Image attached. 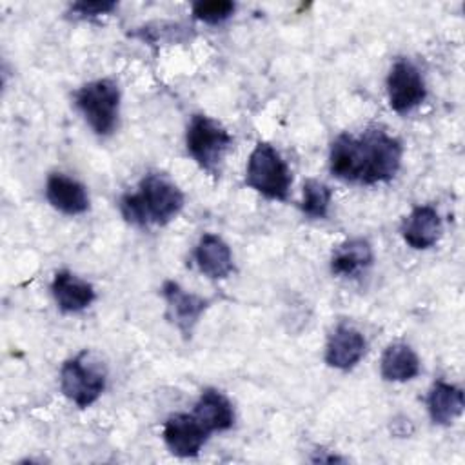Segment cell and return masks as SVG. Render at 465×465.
Returning a JSON list of instances; mask_svg holds the SVG:
<instances>
[{
  "mask_svg": "<svg viewBox=\"0 0 465 465\" xmlns=\"http://www.w3.org/2000/svg\"><path fill=\"white\" fill-rule=\"evenodd\" d=\"M401 142L383 129L372 127L361 134H338L329 151V171L347 183L374 185L391 182L400 171Z\"/></svg>",
  "mask_w": 465,
  "mask_h": 465,
  "instance_id": "obj_1",
  "label": "cell"
},
{
  "mask_svg": "<svg viewBox=\"0 0 465 465\" xmlns=\"http://www.w3.org/2000/svg\"><path fill=\"white\" fill-rule=\"evenodd\" d=\"M183 207V193L162 173H147L136 193H125L120 198L122 216L138 227L165 225L180 214Z\"/></svg>",
  "mask_w": 465,
  "mask_h": 465,
  "instance_id": "obj_2",
  "label": "cell"
},
{
  "mask_svg": "<svg viewBox=\"0 0 465 465\" xmlns=\"http://www.w3.org/2000/svg\"><path fill=\"white\" fill-rule=\"evenodd\" d=\"M231 145L232 136L220 122L207 114H193L185 131V147L202 171L220 176L223 158Z\"/></svg>",
  "mask_w": 465,
  "mask_h": 465,
  "instance_id": "obj_3",
  "label": "cell"
},
{
  "mask_svg": "<svg viewBox=\"0 0 465 465\" xmlns=\"http://www.w3.org/2000/svg\"><path fill=\"white\" fill-rule=\"evenodd\" d=\"M292 174L282 154L267 142H258L245 165V185L269 200L285 202Z\"/></svg>",
  "mask_w": 465,
  "mask_h": 465,
  "instance_id": "obj_4",
  "label": "cell"
},
{
  "mask_svg": "<svg viewBox=\"0 0 465 465\" xmlns=\"http://www.w3.org/2000/svg\"><path fill=\"white\" fill-rule=\"evenodd\" d=\"M105 365L89 351L69 358L60 369V389L64 396L80 409L91 407L105 391Z\"/></svg>",
  "mask_w": 465,
  "mask_h": 465,
  "instance_id": "obj_5",
  "label": "cell"
},
{
  "mask_svg": "<svg viewBox=\"0 0 465 465\" xmlns=\"http://www.w3.org/2000/svg\"><path fill=\"white\" fill-rule=\"evenodd\" d=\"M74 105L98 136H109L118 122L120 89L111 78H98L74 93Z\"/></svg>",
  "mask_w": 465,
  "mask_h": 465,
  "instance_id": "obj_6",
  "label": "cell"
},
{
  "mask_svg": "<svg viewBox=\"0 0 465 465\" xmlns=\"http://www.w3.org/2000/svg\"><path fill=\"white\" fill-rule=\"evenodd\" d=\"M387 96L392 111L405 114L418 107L425 96L427 87L420 69L407 58H398L387 74Z\"/></svg>",
  "mask_w": 465,
  "mask_h": 465,
  "instance_id": "obj_7",
  "label": "cell"
},
{
  "mask_svg": "<svg viewBox=\"0 0 465 465\" xmlns=\"http://www.w3.org/2000/svg\"><path fill=\"white\" fill-rule=\"evenodd\" d=\"M162 296L165 300L167 320L182 332L183 338H191L202 314L209 307V300L194 292L185 291L180 283L167 280L162 285Z\"/></svg>",
  "mask_w": 465,
  "mask_h": 465,
  "instance_id": "obj_8",
  "label": "cell"
},
{
  "mask_svg": "<svg viewBox=\"0 0 465 465\" xmlns=\"http://www.w3.org/2000/svg\"><path fill=\"white\" fill-rule=\"evenodd\" d=\"M209 430L196 420L194 414L178 412L165 420L162 438L167 449L178 458L198 456L209 438Z\"/></svg>",
  "mask_w": 465,
  "mask_h": 465,
  "instance_id": "obj_9",
  "label": "cell"
},
{
  "mask_svg": "<svg viewBox=\"0 0 465 465\" xmlns=\"http://www.w3.org/2000/svg\"><path fill=\"white\" fill-rule=\"evenodd\" d=\"M367 352V340L351 323H338L329 334L325 345V361L329 367L338 371L354 369Z\"/></svg>",
  "mask_w": 465,
  "mask_h": 465,
  "instance_id": "obj_10",
  "label": "cell"
},
{
  "mask_svg": "<svg viewBox=\"0 0 465 465\" xmlns=\"http://www.w3.org/2000/svg\"><path fill=\"white\" fill-rule=\"evenodd\" d=\"M401 236L412 249L425 251L441 236V218L432 205H416L401 223Z\"/></svg>",
  "mask_w": 465,
  "mask_h": 465,
  "instance_id": "obj_11",
  "label": "cell"
},
{
  "mask_svg": "<svg viewBox=\"0 0 465 465\" xmlns=\"http://www.w3.org/2000/svg\"><path fill=\"white\" fill-rule=\"evenodd\" d=\"M194 262L200 272L211 280H225L234 272L231 247L223 238L213 232H205L198 240L194 247Z\"/></svg>",
  "mask_w": 465,
  "mask_h": 465,
  "instance_id": "obj_12",
  "label": "cell"
},
{
  "mask_svg": "<svg viewBox=\"0 0 465 465\" xmlns=\"http://www.w3.org/2000/svg\"><path fill=\"white\" fill-rule=\"evenodd\" d=\"M45 198L56 211L69 216L82 214L89 209L85 185L64 173H53L47 176Z\"/></svg>",
  "mask_w": 465,
  "mask_h": 465,
  "instance_id": "obj_13",
  "label": "cell"
},
{
  "mask_svg": "<svg viewBox=\"0 0 465 465\" xmlns=\"http://www.w3.org/2000/svg\"><path fill=\"white\" fill-rule=\"evenodd\" d=\"M51 294L62 312H80L96 298L94 287L71 271H58L54 274L51 282Z\"/></svg>",
  "mask_w": 465,
  "mask_h": 465,
  "instance_id": "obj_14",
  "label": "cell"
},
{
  "mask_svg": "<svg viewBox=\"0 0 465 465\" xmlns=\"http://www.w3.org/2000/svg\"><path fill=\"white\" fill-rule=\"evenodd\" d=\"M193 414L209 432L229 430L234 425V409L229 398L213 387L202 391Z\"/></svg>",
  "mask_w": 465,
  "mask_h": 465,
  "instance_id": "obj_15",
  "label": "cell"
},
{
  "mask_svg": "<svg viewBox=\"0 0 465 465\" xmlns=\"http://www.w3.org/2000/svg\"><path fill=\"white\" fill-rule=\"evenodd\" d=\"M463 407V391L458 385L447 383L443 380L432 383L427 394V411L432 423L441 427L452 425L461 416Z\"/></svg>",
  "mask_w": 465,
  "mask_h": 465,
  "instance_id": "obj_16",
  "label": "cell"
},
{
  "mask_svg": "<svg viewBox=\"0 0 465 465\" xmlns=\"http://www.w3.org/2000/svg\"><path fill=\"white\" fill-rule=\"evenodd\" d=\"M374 262L372 247L363 238H351L340 243L331 256V272L341 278H356Z\"/></svg>",
  "mask_w": 465,
  "mask_h": 465,
  "instance_id": "obj_17",
  "label": "cell"
},
{
  "mask_svg": "<svg viewBox=\"0 0 465 465\" xmlns=\"http://www.w3.org/2000/svg\"><path fill=\"white\" fill-rule=\"evenodd\" d=\"M420 358L407 343L394 341L381 354L380 372L385 381H409L420 374Z\"/></svg>",
  "mask_w": 465,
  "mask_h": 465,
  "instance_id": "obj_18",
  "label": "cell"
},
{
  "mask_svg": "<svg viewBox=\"0 0 465 465\" xmlns=\"http://www.w3.org/2000/svg\"><path fill=\"white\" fill-rule=\"evenodd\" d=\"M331 198H332V193L323 182L307 178L303 182V189H302L300 209L305 216H309L312 220H323L329 214Z\"/></svg>",
  "mask_w": 465,
  "mask_h": 465,
  "instance_id": "obj_19",
  "label": "cell"
},
{
  "mask_svg": "<svg viewBox=\"0 0 465 465\" xmlns=\"http://www.w3.org/2000/svg\"><path fill=\"white\" fill-rule=\"evenodd\" d=\"M236 4L231 0H200L193 4V16L203 24H222L232 16Z\"/></svg>",
  "mask_w": 465,
  "mask_h": 465,
  "instance_id": "obj_20",
  "label": "cell"
},
{
  "mask_svg": "<svg viewBox=\"0 0 465 465\" xmlns=\"http://www.w3.org/2000/svg\"><path fill=\"white\" fill-rule=\"evenodd\" d=\"M116 9V2H74L69 5V15L74 18H98Z\"/></svg>",
  "mask_w": 465,
  "mask_h": 465,
  "instance_id": "obj_21",
  "label": "cell"
}]
</instances>
